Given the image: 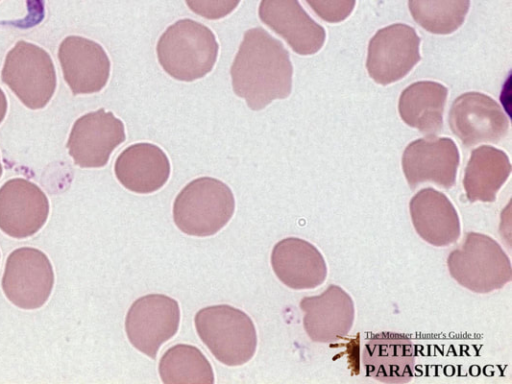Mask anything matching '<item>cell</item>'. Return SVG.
Returning <instances> with one entry per match:
<instances>
[{
    "mask_svg": "<svg viewBox=\"0 0 512 384\" xmlns=\"http://www.w3.org/2000/svg\"><path fill=\"white\" fill-rule=\"evenodd\" d=\"M451 277L475 293H489L504 287L512 279L511 261L492 237L467 233L462 244L447 258Z\"/></svg>",
    "mask_w": 512,
    "mask_h": 384,
    "instance_id": "277c9868",
    "label": "cell"
},
{
    "mask_svg": "<svg viewBox=\"0 0 512 384\" xmlns=\"http://www.w3.org/2000/svg\"><path fill=\"white\" fill-rule=\"evenodd\" d=\"M194 322L200 339L221 363L239 366L254 356L256 328L244 311L227 304L208 306L196 313Z\"/></svg>",
    "mask_w": 512,
    "mask_h": 384,
    "instance_id": "5b68a950",
    "label": "cell"
},
{
    "mask_svg": "<svg viewBox=\"0 0 512 384\" xmlns=\"http://www.w3.org/2000/svg\"><path fill=\"white\" fill-rule=\"evenodd\" d=\"M2 172H3V167H2V164H1V158H0V177L2 175Z\"/></svg>",
    "mask_w": 512,
    "mask_h": 384,
    "instance_id": "83f0119b",
    "label": "cell"
},
{
    "mask_svg": "<svg viewBox=\"0 0 512 384\" xmlns=\"http://www.w3.org/2000/svg\"><path fill=\"white\" fill-rule=\"evenodd\" d=\"M362 362L368 376L384 383H407L414 375L411 339L400 333L373 335L364 345Z\"/></svg>",
    "mask_w": 512,
    "mask_h": 384,
    "instance_id": "d6986e66",
    "label": "cell"
},
{
    "mask_svg": "<svg viewBox=\"0 0 512 384\" xmlns=\"http://www.w3.org/2000/svg\"><path fill=\"white\" fill-rule=\"evenodd\" d=\"M303 326L314 342L331 343L344 338L355 317L354 302L340 286L331 284L320 295L300 301Z\"/></svg>",
    "mask_w": 512,
    "mask_h": 384,
    "instance_id": "9a60e30c",
    "label": "cell"
},
{
    "mask_svg": "<svg viewBox=\"0 0 512 384\" xmlns=\"http://www.w3.org/2000/svg\"><path fill=\"white\" fill-rule=\"evenodd\" d=\"M413 20L433 34H451L464 22L470 0H408Z\"/></svg>",
    "mask_w": 512,
    "mask_h": 384,
    "instance_id": "cb8c5ba5",
    "label": "cell"
},
{
    "mask_svg": "<svg viewBox=\"0 0 512 384\" xmlns=\"http://www.w3.org/2000/svg\"><path fill=\"white\" fill-rule=\"evenodd\" d=\"M218 50L212 30L187 18L170 25L160 36L156 47L163 70L176 80L186 82L208 74L217 61Z\"/></svg>",
    "mask_w": 512,
    "mask_h": 384,
    "instance_id": "7a4b0ae2",
    "label": "cell"
},
{
    "mask_svg": "<svg viewBox=\"0 0 512 384\" xmlns=\"http://www.w3.org/2000/svg\"><path fill=\"white\" fill-rule=\"evenodd\" d=\"M159 375L164 383L212 384L214 373L200 349L176 344L165 351L159 361Z\"/></svg>",
    "mask_w": 512,
    "mask_h": 384,
    "instance_id": "603a6c76",
    "label": "cell"
},
{
    "mask_svg": "<svg viewBox=\"0 0 512 384\" xmlns=\"http://www.w3.org/2000/svg\"><path fill=\"white\" fill-rule=\"evenodd\" d=\"M419 46L420 37L409 25L395 23L379 29L368 45L369 76L381 85L402 79L420 61Z\"/></svg>",
    "mask_w": 512,
    "mask_h": 384,
    "instance_id": "ba28073f",
    "label": "cell"
},
{
    "mask_svg": "<svg viewBox=\"0 0 512 384\" xmlns=\"http://www.w3.org/2000/svg\"><path fill=\"white\" fill-rule=\"evenodd\" d=\"M409 211L416 233L427 243L444 247L459 239L460 219L444 193L432 187L419 190L410 200Z\"/></svg>",
    "mask_w": 512,
    "mask_h": 384,
    "instance_id": "ac0fdd59",
    "label": "cell"
},
{
    "mask_svg": "<svg viewBox=\"0 0 512 384\" xmlns=\"http://www.w3.org/2000/svg\"><path fill=\"white\" fill-rule=\"evenodd\" d=\"M235 199L224 182L212 177L190 181L176 196L173 219L185 234L207 237L220 231L232 218Z\"/></svg>",
    "mask_w": 512,
    "mask_h": 384,
    "instance_id": "3957f363",
    "label": "cell"
},
{
    "mask_svg": "<svg viewBox=\"0 0 512 384\" xmlns=\"http://www.w3.org/2000/svg\"><path fill=\"white\" fill-rule=\"evenodd\" d=\"M2 81L29 109L44 108L56 89V72L50 55L43 48L23 40L7 53Z\"/></svg>",
    "mask_w": 512,
    "mask_h": 384,
    "instance_id": "8992f818",
    "label": "cell"
},
{
    "mask_svg": "<svg viewBox=\"0 0 512 384\" xmlns=\"http://www.w3.org/2000/svg\"><path fill=\"white\" fill-rule=\"evenodd\" d=\"M180 322L178 302L163 294H148L130 306L125 330L129 342L140 352L155 358L159 348L177 332Z\"/></svg>",
    "mask_w": 512,
    "mask_h": 384,
    "instance_id": "9c48e42d",
    "label": "cell"
},
{
    "mask_svg": "<svg viewBox=\"0 0 512 384\" xmlns=\"http://www.w3.org/2000/svg\"><path fill=\"white\" fill-rule=\"evenodd\" d=\"M53 285V267L44 252L20 247L7 257L2 289L15 306L28 310L40 308L48 300Z\"/></svg>",
    "mask_w": 512,
    "mask_h": 384,
    "instance_id": "52a82bcc",
    "label": "cell"
},
{
    "mask_svg": "<svg viewBox=\"0 0 512 384\" xmlns=\"http://www.w3.org/2000/svg\"><path fill=\"white\" fill-rule=\"evenodd\" d=\"M58 59L74 95L97 93L107 84L111 64L99 43L82 36H67L60 43Z\"/></svg>",
    "mask_w": 512,
    "mask_h": 384,
    "instance_id": "5bb4252c",
    "label": "cell"
},
{
    "mask_svg": "<svg viewBox=\"0 0 512 384\" xmlns=\"http://www.w3.org/2000/svg\"><path fill=\"white\" fill-rule=\"evenodd\" d=\"M241 0H185L188 8L195 14L209 19L218 20L228 16L239 5Z\"/></svg>",
    "mask_w": 512,
    "mask_h": 384,
    "instance_id": "484cf974",
    "label": "cell"
},
{
    "mask_svg": "<svg viewBox=\"0 0 512 384\" xmlns=\"http://www.w3.org/2000/svg\"><path fill=\"white\" fill-rule=\"evenodd\" d=\"M125 139L123 122L112 112L100 108L74 122L66 147L76 165L101 168Z\"/></svg>",
    "mask_w": 512,
    "mask_h": 384,
    "instance_id": "30bf717a",
    "label": "cell"
},
{
    "mask_svg": "<svg viewBox=\"0 0 512 384\" xmlns=\"http://www.w3.org/2000/svg\"><path fill=\"white\" fill-rule=\"evenodd\" d=\"M258 15L299 55L314 54L325 42V29L310 17L298 0H261Z\"/></svg>",
    "mask_w": 512,
    "mask_h": 384,
    "instance_id": "2e32d148",
    "label": "cell"
},
{
    "mask_svg": "<svg viewBox=\"0 0 512 384\" xmlns=\"http://www.w3.org/2000/svg\"><path fill=\"white\" fill-rule=\"evenodd\" d=\"M449 126L465 147H472L502 140L508 133L509 119L490 96L466 92L453 101Z\"/></svg>",
    "mask_w": 512,
    "mask_h": 384,
    "instance_id": "8fae6325",
    "label": "cell"
},
{
    "mask_svg": "<svg viewBox=\"0 0 512 384\" xmlns=\"http://www.w3.org/2000/svg\"><path fill=\"white\" fill-rule=\"evenodd\" d=\"M7 98L4 91L0 88V124L4 120L7 113Z\"/></svg>",
    "mask_w": 512,
    "mask_h": 384,
    "instance_id": "4316f807",
    "label": "cell"
},
{
    "mask_svg": "<svg viewBox=\"0 0 512 384\" xmlns=\"http://www.w3.org/2000/svg\"><path fill=\"white\" fill-rule=\"evenodd\" d=\"M459 162L455 142L434 135L412 141L402 155L403 173L412 190L426 182L450 189L455 184Z\"/></svg>",
    "mask_w": 512,
    "mask_h": 384,
    "instance_id": "7c38bea8",
    "label": "cell"
},
{
    "mask_svg": "<svg viewBox=\"0 0 512 384\" xmlns=\"http://www.w3.org/2000/svg\"><path fill=\"white\" fill-rule=\"evenodd\" d=\"M448 89L434 81H419L405 88L398 101L402 120L427 136L443 127V113Z\"/></svg>",
    "mask_w": 512,
    "mask_h": 384,
    "instance_id": "7402d4cb",
    "label": "cell"
},
{
    "mask_svg": "<svg viewBox=\"0 0 512 384\" xmlns=\"http://www.w3.org/2000/svg\"><path fill=\"white\" fill-rule=\"evenodd\" d=\"M271 266L278 279L294 290L313 289L324 283L327 265L321 252L310 242L288 237L271 252Z\"/></svg>",
    "mask_w": 512,
    "mask_h": 384,
    "instance_id": "e0dca14e",
    "label": "cell"
},
{
    "mask_svg": "<svg viewBox=\"0 0 512 384\" xmlns=\"http://www.w3.org/2000/svg\"><path fill=\"white\" fill-rule=\"evenodd\" d=\"M48 215V198L35 183L19 177L0 187V229L8 236L22 239L34 235Z\"/></svg>",
    "mask_w": 512,
    "mask_h": 384,
    "instance_id": "4fadbf2b",
    "label": "cell"
},
{
    "mask_svg": "<svg viewBox=\"0 0 512 384\" xmlns=\"http://www.w3.org/2000/svg\"><path fill=\"white\" fill-rule=\"evenodd\" d=\"M511 173L508 155L493 146L472 150L465 168L463 187L470 202H494Z\"/></svg>",
    "mask_w": 512,
    "mask_h": 384,
    "instance_id": "44dd1931",
    "label": "cell"
},
{
    "mask_svg": "<svg viewBox=\"0 0 512 384\" xmlns=\"http://www.w3.org/2000/svg\"><path fill=\"white\" fill-rule=\"evenodd\" d=\"M170 161L166 153L152 143H135L117 157L114 172L128 190L148 194L159 190L170 176Z\"/></svg>",
    "mask_w": 512,
    "mask_h": 384,
    "instance_id": "ffe728a7",
    "label": "cell"
},
{
    "mask_svg": "<svg viewBox=\"0 0 512 384\" xmlns=\"http://www.w3.org/2000/svg\"><path fill=\"white\" fill-rule=\"evenodd\" d=\"M318 17L328 23L344 21L353 11L356 0H305Z\"/></svg>",
    "mask_w": 512,
    "mask_h": 384,
    "instance_id": "d4e9b609",
    "label": "cell"
},
{
    "mask_svg": "<svg viewBox=\"0 0 512 384\" xmlns=\"http://www.w3.org/2000/svg\"><path fill=\"white\" fill-rule=\"evenodd\" d=\"M230 73L234 93L252 110H261L291 93L293 67L289 53L281 41L261 27L244 33Z\"/></svg>",
    "mask_w": 512,
    "mask_h": 384,
    "instance_id": "6da1fadb",
    "label": "cell"
}]
</instances>
